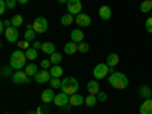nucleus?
Listing matches in <instances>:
<instances>
[{
    "label": "nucleus",
    "mask_w": 152,
    "mask_h": 114,
    "mask_svg": "<svg viewBox=\"0 0 152 114\" xmlns=\"http://www.w3.org/2000/svg\"><path fill=\"white\" fill-rule=\"evenodd\" d=\"M17 46H18V49H21V50H28V49H29V41H26V40L18 41Z\"/></svg>",
    "instance_id": "35"
},
{
    "label": "nucleus",
    "mask_w": 152,
    "mask_h": 114,
    "mask_svg": "<svg viewBox=\"0 0 152 114\" xmlns=\"http://www.w3.org/2000/svg\"><path fill=\"white\" fill-rule=\"evenodd\" d=\"M96 96H97V100H100V102H105V100L108 99V94L105 91H99Z\"/></svg>",
    "instance_id": "36"
},
{
    "label": "nucleus",
    "mask_w": 152,
    "mask_h": 114,
    "mask_svg": "<svg viewBox=\"0 0 152 114\" xmlns=\"http://www.w3.org/2000/svg\"><path fill=\"white\" fill-rule=\"evenodd\" d=\"M37 84H44V82H50L52 79V75H50L49 70H38V73L34 76Z\"/></svg>",
    "instance_id": "8"
},
{
    "label": "nucleus",
    "mask_w": 152,
    "mask_h": 114,
    "mask_svg": "<svg viewBox=\"0 0 152 114\" xmlns=\"http://www.w3.org/2000/svg\"><path fill=\"white\" fill-rule=\"evenodd\" d=\"M138 94H140V97H143V99H149L152 96V90L148 85H142V87H138Z\"/></svg>",
    "instance_id": "21"
},
{
    "label": "nucleus",
    "mask_w": 152,
    "mask_h": 114,
    "mask_svg": "<svg viewBox=\"0 0 152 114\" xmlns=\"http://www.w3.org/2000/svg\"><path fill=\"white\" fill-rule=\"evenodd\" d=\"M50 64H52V62H50V59H43V61H41V69H43V70H49Z\"/></svg>",
    "instance_id": "38"
},
{
    "label": "nucleus",
    "mask_w": 152,
    "mask_h": 114,
    "mask_svg": "<svg viewBox=\"0 0 152 114\" xmlns=\"http://www.w3.org/2000/svg\"><path fill=\"white\" fill-rule=\"evenodd\" d=\"M17 2H18L20 5H26V3L29 2V0H17Z\"/></svg>",
    "instance_id": "43"
},
{
    "label": "nucleus",
    "mask_w": 152,
    "mask_h": 114,
    "mask_svg": "<svg viewBox=\"0 0 152 114\" xmlns=\"http://www.w3.org/2000/svg\"><path fill=\"white\" fill-rule=\"evenodd\" d=\"M47 28H49V23H47V20L44 17L35 18V21H34V31L37 34H44L47 31Z\"/></svg>",
    "instance_id": "6"
},
{
    "label": "nucleus",
    "mask_w": 152,
    "mask_h": 114,
    "mask_svg": "<svg viewBox=\"0 0 152 114\" xmlns=\"http://www.w3.org/2000/svg\"><path fill=\"white\" fill-rule=\"evenodd\" d=\"M145 28H146V31H148L149 34H152V17L146 20V23H145Z\"/></svg>",
    "instance_id": "37"
},
{
    "label": "nucleus",
    "mask_w": 152,
    "mask_h": 114,
    "mask_svg": "<svg viewBox=\"0 0 152 114\" xmlns=\"http://www.w3.org/2000/svg\"><path fill=\"white\" fill-rule=\"evenodd\" d=\"M88 50H90V44L85 43V41L79 43V52H81V53H87Z\"/></svg>",
    "instance_id": "32"
},
{
    "label": "nucleus",
    "mask_w": 152,
    "mask_h": 114,
    "mask_svg": "<svg viewBox=\"0 0 152 114\" xmlns=\"http://www.w3.org/2000/svg\"><path fill=\"white\" fill-rule=\"evenodd\" d=\"M119 61H120V58H119V55L117 53H111V55H108L107 56V66L108 67H116L117 64H119Z\"/></svg>",
    "instance_id": "19"
},
{
    "label": "nucleus",
    "mask_w": 152,
    "mask_h": 114,
    "mask_svg": "<svg viewBox=\"0 0 152 114\" xmlns=\"http://www.w3.org/2000/svg\"><path fill=\"white\" fill-rule=\"evenodd\" d=\"M35 35H37V32L34 29H26V32H24V40L29 41V43H34L35 41Z\"/></svg>",
    "instance_id": "27"
},
{
    "label": "nucleus",
    "mask_w": 152,
    "mask_h": 114,
    "mask_svg": "<svg viewBox=\"0 0 152 114\" xmlns=\"http://www.w3.org/2000/svg\"><path fill=\"white\" fill-rule=\"evenodd\" d=\"M41 50L46 53V55H53L55 53V44L53 43H50V41H47V43H43V46H41Z\"/></svg>",
    "instance_id": "20"
},
{
    "label": "nucleus",
    "mask_w": 152,
    "mask_h": 114,
    "mask_svg": "<svg viewBox=\"0 0 152 114\" xmlns=\"http://www.w3.org/2000/svg\"><path fill=\"white\" fill-rule=\"evenodd\" d=\"M69 0H58V3H67Z\"/></svg>",
    "instance_id": "45"
},
{
    "label": "nucleus",
    "mask_w": 152,
    "mask_h": 114,
    "mask_svg": "<svg viewBox=\"0 0 152 114\" xmlns=\"http://www.w3.org/2000/svg\"><path fill=\"white\" fill-rule=\"evenodd\" d=\"M11 70H12V67H11V66H9V67H8V66H5V67L2 69V76H3V78H8V76H12V75H14Z\"/></svg>",
    "instance_id": "34"
},
{
    "label": "nucleus",
    "mask_w": 152,
    "mask_h": 114,
    "mask_svg": "<svg viewBox=\"0 0 152 114\" xmlns=\"http://www.w3.org/2000/svg\"><path fill=\"white\" fill-rule=\"evenodd\" d=\"M64 52H66V55H73V53H76V52H79V44H78V43H75V41H69V43H66V46H64Z\"/></svg>",
    "instance_id": "13"
},
{
    "label": "nucleus",
    "mask_w": 152,
    "mask_h": 114,
    "mask_svg": "<svg viewBox=\"0 0 152 114\" xmlns=\"http://www.w3.org/2000/svg\"><path fill=\"white\" fill-rule=\"evenodd\" d=\"M75 21H76V24H78L79 28H87V26H90V24H91V17L88 15V14L81 12V14L76 15Z\"/></svg>",
    "instance_id": "9"
},
{
    "label": "nucleus",
    "mask_w": 152,
    "mask_h": 114,
    "mask_svg": "<svg viewBox=\"0 0 152 114\" xmlns=\"http://www.w3.org/2000/svg\"><path fill=\"white\" fill-rule=\"evenodd\" d=\"M26 29H34V23H28L26 24Z\"/></svg>",
    "instance_id": "44"
},
{
    "label": "nucleus",
    "mask_w": 152,
    "mask_h": 114,
    "mask_svg": "<svg viewBox=\"0 0 152 114\" xmlns=\"http://www.w3.org/2000/svg\"><path fill=\"white\" fill-rule=\"evenodd\" d=\"M73 21H75V18H73V15H72V14H69V12L61 17V24H62V26H70V24H72Z\"/></svg>",
    "instance_id": "24"
},
{
    "label": "nucleus",
    "mask_w": 152,
    "mask_h": 114,
    "mask_svg": "<svg viewBox=\"0 0 152 114\" xmlns=\"http://www.w3.org/2000/svg\"><path fill=\"white\" fill-rule=\"evenodd\" d=\"M49 72H50V75H52V78H61V76H62V72H64V70H62L61 66L58 64V66H53Z\"/></svg>",
    "instance_id": "26"
},
{
    "label": "nucleus",
    "mask_w": 152,
    "mask_h": 114,
    "mask_svg": "<svg viewBox=\"0 0 152 114\" xmlns=\"http://www.w3.org/2000/svg\"><path fill=\"white\" fill-rule=\"evenodd\" d=\"M49 84H50V87H52V88H61V85H62V81H61L59 78H52Z\"/></svg>",
    "instance_id": "31"
},
{
    "label": "nucleus",
    "mask_w": 152,
    "mask_h": 114,
    "mask_svg": "<svg viewBox=\"0 0 152 114\" xmlns=\"http://www.w3.org/2000/svg\"><path fill=\"white\" fill-rule=\"evenodd\" d=\"M5 114H9V113H5Z\"/></svg>",
    "instance_id": "47"
},
{
    "label": "nucleus",
    "mask_w": 152,
    "mask_h": 114,
    "mask_svg": "<svg viewBox=\"0 0 152 114\" xmlns=\"http://www.w3.org/2000/svg\"><path fill=\"white\" fill-rule=\"evenodd\" d=\"M108 84L113 88H116V90H125L129 84V79L126 78V75H123L120 72H113L108 76Z\"/></svg>",
    "instance_id": "1"
},
{
    "label": "nucleus",
    "mask_w": 152,
    "mask_h": 114,
    "mask_svg": "<svg viewBox=\"0 0 152 114\" xmlns=\"http://www.w3.org/2000/svg\"><path fill=\"white\" fill-rule=\"evenodd\" d=\"M17 3H18L17 0H6V5H8V9H14Z\"/></svg>",
    "instance_id": "40"
},
{
    "label": "nucleus",
    "mask_w": 152,
    "mask_h": 114,
    "mask_svg": "<svg viewBox=\"0 0 152 114\" xmlns=\"http://www.w3.org/2000/svg\"><path fill=\"white\" fill-rule=\"evenodd\" d=\"M8 9L6 0H0V14H5V11Z\"/></svg>",
    "instance_id": "39"
},
{
    "label": "nucleus",
    "mask_w": 152,
    "mask_h": 114,
    "mask_svg": "<svg viewBox=\"0 0 152 114\" xmlns=\"http://www.w3.org/2000/svg\"><path fill=\"white\" fill-rule=\"evenodd\" d=\"M140 11L143 12V14H146V12H152V0H143L142 5H140Z\"/></svg>",
    "instance_id": "22"
},
{
    "label": "nucleus",
    "mask_w": 152,
    "mask_h": 114,
    "mask_svg": "<svg viewBox=\"0 0 152 114\" xmlns=\"http://www.w3.org/2000/svg\"><path fill=\"white\" fill-rule=\"evenodd\" d=\"M53 104H55L56 107H66V105L70 104V97H69V94H66L64 91H61V93L55 94Z\"/></svg>",
    "instance_id": "10"
},
{
    "label": "nucleus",
    "mask_w": 152,
    "mask_h": 114,
    "mask_svg": "<svg viewBox=\"0 0 152 114\" xmlns=\"http://www.w3.org/2000/svg\"><path fill=\"white\" fill-rule=\"evenodd\" d=\"M67 9H69V14H72V15L81 14V11H82L81 0H69L67 2Z\"/></svg>",
    "instance_id": "7"
},
{
    "label": "nucleus",
    "mask_w": 152,
    "mask_h": 114,
    "mask_svg": "<svg viewBox=\"0 0 152 114\" xmlns=\"http://www.w3.org/2000/svg\"><path fill=\"white\" fill-rule=\"evenodd\" d=\"M28 114H37V111H29Z\"/></svg>",
    "instance_id": "46"
},
{
    "label": "nucleus",
    "mask_w": 152,
    "mask_h": 114,
    "mask_svg": "<svg viewBox=\"0 0 152 114\" xmlns=\"http://www.w3.org/2000/svg\"><path fill=\"white\" fill-rule=\"evenodd\" d=\"M24 52H26L28 59H31V61H35V59H37V56H38V53H37V49H34V47H29L28 50H24Z\"/></svg>",
    "instance_id": "29"
},
{
    "label": "nucleus",
    "mask_w": 152,
    "mask_h": 114,
    "mask_svg": "<svg viewBox=\"0 0 152 114\" xmlns=\"http://www.w3.org/2000/svg\"><path fill=\"white\" fill-rule=\"evenodd\" d=\"M61 61H62V56H61L59 53H56V52H55L53 55H50V62H52L53 66H58Z\"/></svg>",
    "instance_id": "30"
},
{
    "label": "nucleus",
    "mask_w": 152,
    "mask_h": 114,
    "mask_svg": "<svg viewBox=\"0 0 152 114\" xmlns=\"http://www.w3.org/2000/svg\"><path fill=\"white\" fill-rule=\"evenodd\" d=\"M140 114H152V97L143 100L140 107Z\"/></svg>",
    "instance_id": "16"
},
{
    "label": "nucleus",
    "mask_w": 152,
    "mask_h": 114,
    "mask_svg": "<svg viewBox=\"0 0 152 114\" xmlns=\"http://www.w3.org/2000/svg\"><path fill=\"white\" fill-rule=\"evenodd\" d=\"M96 102H97V96H96V94H88V96L85 97V105H87L88 108H93V107L96 105Z\"/></svg>",
    "instance_id": "25"
},
{
    "label": "nucleus",
    "mask_w": 152,
    "mask_h": 114,
    "mask_svg": "<svg viewBox=\"0 0 152 114\" xmlns=\"http://www.w3.org/2000/svg\"><path fill=\"white\" fill-rule=\"evenodd\" d=\"M49 113V107L47 104H41L40 107L37 108V114H47Z\"/></svg>",
    "instance_id": "33"
},
{
    "label": "nucleus",
    "mask_w": 152,
    "mask_h": 114,
    "mask_svg": "<svg viewBox=\"0 0 152 114\" xmlns=\"http://www.w3.org/2000/svg\"><path fill=\"white\" fill-rule=\"evenodd\" d=\"M11 21H12V26L14 28H18V26H21V24L24 23V20H23V17L20 14H15L14 17L11 18Z\"/></svg>",
    "instance_id": "28"
},
{
    "label": "nucleus",
    "mask_w": 152,
    "mask_h": 114,
    "mask_svg": "<svg viewBox=\"0 0 152 114\" xmlns=\"http://www.w3.org/2000/svg\"><path fill=\"white\" fill-rule=\"evenodd\" d=\"M5 38H6V41L8 43H15L18 40V29L14 28V26H11L5 31Z\"/></svg>",
    "instance_id": "11"
},
{
    "label": "nucleus",
    "mask_w": 152,
    "mask_h": 114,
    "mask_svg": "<svg viewBox=\"0 0 152 114\" xmlns=\"http://www.w3.org/2000/svg\"><path fill=\"white\" fill-rule=\"evenodd\" d=\"M26 61H28L26 52H23L21 49H18V50H15V52L11 53L9 66L14 69V70H21V69L26 67Z\"/></svg>",
    "instance_id": "2"
},
{
    "label": "nucleus",
    "mask_w": 152,
    "mask_h": 114,
    "mask_svg": "<svg viewBox=\"0 0 152 114\" xmlns=\"http://www.w3.org/2000/svg\"><path fill=\"white\" fill-rule=\"evenodd\" d=\"M11 81L14 82V84H29L31 82V76L26 75V72L24 70H15L14 75L11 76Z\"/></svg>",
    "instance_id": "5"
},
{
    "label": "nucleus",
    "mask_w": 152,
    "mask_h": 114,
    "mask_svg": "<svg viewBox=\"0 0 152 114\" xmlns=\"http://www.w3.org/2000/svg\"><path fill=\"white\" fill-rule=\"evenodd\" d=\"M41 46H43V43L37 41V40H35V41L32 43V47H34V49H37V50H38V49H41Z\"/></svg>",
    "instance_id": "41"
},
{
    "label": "nucleus",
    "mask_w": 152,
    "mask_h": 114,
    "mask_svg": "<svg viewBox=\"0 0 152 114\" xmlns=\"http://www.w3.org/2000/svg\"><path fill=\"white\" fill-rule=\"evenodd\" d=\"M87 90H88V93H90V94H97L99 91H100V84L97 82V79L94 81H90V82H88L87 84Z\"/></svg>",
    "instance_id": "17"
},
{
    "label": "nucleus",
    "mask_w": 152,
    "mask_h": 114,
    "mask_svg": "<svg viewBox=\"0 0 152 114\" xmlns=\"http://www.w3.org/2000/svg\"><path fill=\"white\" fill-rule=\"evenodd\" d=\"M2 24L8 29V28H11V26H12V21H11V20H3V21H2Z\"/></svg>",
    "instance_id": "42"
},
{
    "label": "nucleus",
    "mask_w": 152,
    "mask_h": 114,
    "mask_svg": "<svg viewBox=\"0 0 152 114\" xmlns=\"http://www.w3.org/2000/svg\"><path fill=\"white\" fill-rule=\"evenodd\" d=\"M70 38H72V41H75V43L79 44V43L84 41V34H82L81 29H73L72 34H70Z\"/></svg>",
    "instance_id": "18"
},
{
    "label": "nucleus",
    "mask_w": 152,
    "mask_h": 114,
    "mask_svg": "<svg viewBox=\"0 0 152 114\" xmlns=\"http://www.w3.org/2000/svg\"><path fill=\"white\" fill-rule=\"evenodd\" d=\"M111 15H113V12H111V8L110 6H107V5H104V6H100L99 8V17L102 18V20H110L111 18Z\"/></svg>",
    "instance_id": "15"
},
{
    "label": "nucleus",
    "mask_w": 152,
    "mask_h": 114,
    "mask_svg": "<svg viewBox=\"0 0 152 114\" xmlns=\"http://www.w3.org/2000/svg\"><path fill=\"white\" fill-rule=\"evenodd\" d=\"M82 104H85V97H82V94H72L70 96V105L72 107H82Z\"/></svg>",
    "instance_id": "14"
},
{
    "label": "nucleus",
    "mask_w": 152,
    "mask_h": 114,
    "mask_svg": "<svg viewBox=\"0 0 152 114\" xmlns=\"http://www.w3.org/2000/svg\"><path fill=\"white\" fill-rule=\"evenodd\" d=\"M111 73V69L107 66V62H100V64H97L93 70V76H94V79H104L107 78V75Z\"/></svg>",
    "instance_id": "4"
},
{
    "label": "nucleus",
    "mask_w": 152,
    "mask_h": 114,
    "mask_svg": "<svg viewBox=\"0 0 152 114\" xmlns=\"http://www.w3.org/2000/svg\"><path fill=\"white\" fill-rule=\"evenodd\" d=\"M24 72H26V75L28 76H35L37 73H38V67H37V64H28L26 67H24Z\"/></svg>",
    "instance_id": "23"
},
{
    "label": "nucleus",
    "mask_w": 152,
    "mask_h": 114,
    "mask_svg": "<svg viewBox=\"0 0 152 114\" xmlns=\"http://www.w3.org/2000/svg\"><path fill=\"white\" fill-rule=\"evenodd\" d=\"M61 90L64 91L66 94H76L79 90V82L76 78H72V76H69V78H64L62 79V85H61Z\"/></svg>",
    "instance_id": "3"
},
{
    "label": "nucleus",
    "mask_w": 152,
    "mask_h": 114,
    "mask_svg": "<svg viewBox=\"0 0 152 114\" xmlns=\"http://www.w3.org/2000/svg\"><path fill=\"white\" fill-rule=\"evenodd\" d=\"M53 99H55L53 88H46V90L41 93V100H43V104H50V102H53Z\"/></svg>",
    "instance_id": "12"
}]
</instances>
